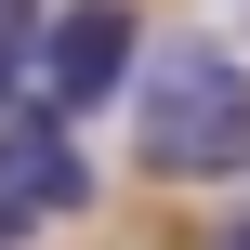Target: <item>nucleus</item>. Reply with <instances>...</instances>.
<instances>
[{
  "label": "nucleus",
  "instance_id": "f257e3e1",
  "mask_svg": "<svg viewBox=\"0 0 250 250\" xmlns=\"http://www.w3.org/2000/svg\"><path fill=\"white\" fill-rule=\"evenodd\" d=\"M132 158L171 171V185H224V171H250V66L224 53V40H171V53H145V79H132Z\"/></svg>",
  "mask_w": 250,
  "mask_h": 250
},
{
  "label": "nucleus",
  "instance_id": "f03ea898",
  "mask_svg": "<svg viewBox=\"0 0 250 250\" xmlns=\"http://www.w3.org/2000/svg\"><path fill=\"white\" fill-rule=\"evenodd\" d=\"M40 40V105L53 119H79V105H105L119 79H132V13L119 0H66L53 26H26Z\"/></svg>",
  "mask_w": 250,
  "mask_h": 250
},
{
  "label": "nucleus",
  "instance_id": "7ed1b4c3",
  "mask_svg": "<svg viewBox=\"0 0 250 250\" xmlns=\"http://www.w3.org/2000/svg\"><path fill=\"white\" fill-rule=\"evenodd\" d=\"M0 198H26V211H79V158H66L53 105H40V119H0Z\"/></svg>",
  "mask_w": 250,
  "mask_h": 250
},
{
  "label": "nucleus",
  "instance_id": "20e7f679",
  "mask_svg": "<svg viewBox=\"0 0 250 250\" xmlns=\"http://www.w3.org/2000/svg\"><path fill=\"white\" fill-rule=\"evenodd\" d=\"M211 250H250V211H237V224H224V237H211Z\"/></svg>",
  "mask_w": 250,
  "mask_h": 250
}]
</instances>
